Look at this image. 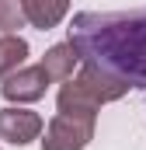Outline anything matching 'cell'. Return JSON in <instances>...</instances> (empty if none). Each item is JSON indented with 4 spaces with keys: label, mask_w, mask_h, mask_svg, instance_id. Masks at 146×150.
Segmentation results:
<instances>
[{
    "label": "cell",
    "mask_w": 146,
    "mask_h": 150,
    "mask_svg": "<svg viewBox=\"0 0 146 150\" xmlns=\"http://www.w3.org/2000/svg\"><path fill=\"white\" fill-rule=\"evenodd\" d=\"M49 84L52 80H49V74H45L42 63L38 67H21V70H14L7 80H0V94H4L7 105H32L38 98H45Z\"/></svg>",
    "instance_id": "obj_4"
},
{
    "label": "cell",
    "mask_w": 146,
    "mask_h": 150,
    "mask_svg": "<svg viewBox=\"0 0 146 150\" xmlns=\"http://www.w3.org/2000/svg\"><path fill=\"white\" fill-rule=\"evenodd\" d=\"M28 21L25 0H0V32L4 35H18Z\"/></svg>",
    "instance_id": "obj_9"
},
{
    "label": "cell",
    "mask_w": 146,
    "mask_h": 150,
    "mask_svg": "<svg viewBox=\"0 0 146 150\" xmlns=\"http://www.w3.org/2000/svg\"><path fill=\"white\" fill-rule=\"evenodd\" d=\"M25 11H28V25L32 28L49 32L70 14V0H25Z\"/></svg>",
    "instance_id": "obj_7"
},
{
    "label": "cell",
    "mask_w": 146,
    "mask_h": 150,
    "mask_svg": "<svg viewBox=\"0 0 146 150\" xmlns=\"http://www.w3.org/2000/svg\"><path fill=\"white\" fill-rule=\"evenodd\" d=\"M42 67H45V74L49 80H70L73 70L80 67V52L73 49V42H59V45H52V49H45V56H42Z\"/></svg>",
    "instance_id": "obj_6"
},
{
    "label": "cell",
    "mask_w": 146,
    "mask_h": 150,
    "mask_svg": "<svg viewBox=\"0 0 146 150\" xmlns=\"http://www.w3.org/2000/svg\"><path fill=\"white\" fill-rule=\"evenodd\" d=\"M129 91L132 87L125 80H118V77H111L105 70H98V67H91V63H84V70L77 77L63 80V87L56 94V108L70 112V115H91V119H98L101 105H111V101L125 98Z\"/></svg>",
    "instance_id": "obj_2"
},
{
    "label": "cell",
    "mask_w": 146,
    "mask_h": 150,
    "mask_svg": "<svg viewBox=\"0 0 146 150\" xmlns=\"http://www.w3.org/2000/svg\"><path fill=\"white\" fill-rule=\"evenodd\" d=\"M94 126H98V119H91V115L56 112L42 133V150H84L94 140Z\"/></svg>",
    "instance_id": "obj_3"
},
{
    "label": "cell",
    "mask_w": 146,
    "mask_h": 150,
    "mask_svg": "<svg viewBox=\"0 0 146 150\" xmlns=\"http://www.w3.org/2000/svg\"><path fill=\"white\" fill-rule=\"evenodd\" d=\"M80 63L146 87V11H80L70 21Z\"/></svg>",
    "instance_id": "obj_1"
},
{
    "label": "cell",
    "mask_w": 146,
    "mask_h": 150,
    "mask_svg": "<svg viewBox=\"0 0 146 150\" xmlns=\"http://www.w3.org/2000/svg\"><path fill=\"white\" fill-rule=\"evenodd\" d=\"M42 133H45V122L38 112L21 108V105L0 108V140H7L14 147H28V143L42 140Z\"/></svg>",
    "instance_id": "obj_5"
},
{
    "label": "cell",
    "mask_w": 146,
    "mask_h": 150,
    "mask_svg": "<svg viewBox=\"0 0 146 150\" xmlns=\"http://www.w3.org/2000/svg\"><path fill=\"white\" fill-rule=\"evenodd\" d=\"M25 59H28V42L25 38L21 35H0V80H7L14 70H21Z\"/></svg>",
    "instance_id": "obj_8"
}]
</instances>
